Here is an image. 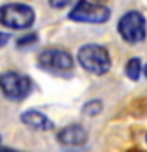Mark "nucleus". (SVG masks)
<instances>
[{
  "instance_id": "7ed1b4c3",
  "label": "nucleus",
  "mask_w": 147,
  "mask_h": 152,
  "mask_svg": "<svg viewBox=\"0 0 147 152\" xmlns=\"http://www.w3.org/2000/svg\"><path fill=\"white\" fill-rule=\"evenodd\" d=\"M38 66L47 73L63 76L73 71L74 68V59L68 51L60 49V48H47L43 49L38 54Z\"/></svg>"
},
{
  "instance_id": "423d86ee",
  "label": "nucleus",
  "mask_w": 147,
  "mask_h": 152,
  "mask_svg": "<svg viewBox=\"0 0 147 152\" xmlns=\"http://www.w3.org/2000/svg\"><path fill=\"white\" fill-rule=\"evenodd\" d=\"M68 19L81 24H104L111 19V10L90 0H78L68 13Z\"/></svg>"
},
{
  "instance_id": "f03ea898",
  "label": "nucleus",
  "mask_w": 147,
  "mask_h": 152,
  "mask_svg": "<svg viewBox=\"0 0 147 152\" xmlns=\"http://www.w3.org/2000/svg\"><path fill=\"white\" fill-rule=\"evenodd\" d=\"M35 10L27 3L11 2L0 7V26L13 30H25L35 22Z\"/></svg>"
},
{
  "instance_id": "9b49d317",
  "label": "nucleus",
  "mask_w": 147,
  "mask_h": 152,
  "mask_svg": "<svg viewBox=\"0 0 147 152\" xmlns=\"http://www.w3.org/2000/svg\"><path fill=\"white\" fill-rule=\"evenodd\" d=\"M38 40V35L36 33H28V35L25 37H21L19 40L16 41V45L21 48V46H28V45H32V43H35Z\"/></svg>"
},
{
  "instance_id": "9d476101",
  "label": "nucleus",
  "mask_w": 147,
  "mask_h": 152,
  "mask_svg": "<svg viewBox=\"0 0 147 152\" xmlns=\"http://www.w3.org/2000/svg\"><path fill=\"white\" fill-rule=\"evenodd\" d=\"M103 111V102L100 98H92L89 102H85L81 108V113L87 117H97L98 114H101Z\"/></svg>"
},
{
  "instance_id": "39448f33",
  "label": "nucleus",
  "mask_w": 147,
  "mask_h": 152,
  "mask_svg": "<svg viewBox=\"0 0 147 152\" xmlns=\"http://www.w3.org/2000/svg\"><path fill=\"white\" fill-rule=\"evenodd\" d=\"M117 32L122 40L130 45L142 43L147 37V22L144 14L138 10H131L122 14L117 22Z\"/></svg>"
},
{
  "instance_id": "20e7f679",
  "label": "nucleus",
  "mask_w": 147,
  "mask_h": 152,
  "mask_svg": "<svg viewBox=\"0 0 147 152\" xmlns=\"http://www.w3.org/2000/svg\"><path fill=\"white\" fill-rule=\"evenodd\" d=\"M0 90L5 98L11 102H22L32 94L33 83L27 75L8 70L0 73Z\"/></svg>"
},
{
  "instance_id": "6e6552de",
  "label": "nucleus",
  "mask_w": 147,
  "mask_h": 152,
  "mask_svg": "<svg viewBox=\"0 0 147 152\" xmlns=\"http://www.w3.org/2000/svg\"><path fill=\"white\" fill-rule=\"evenodd\" d=\"M21 122L25 127L38 132H49L54 128V122L46 116L44 113L38 111V109H27L21 114Z\"/></svg>"
},
{
  "instance_id": "f257e3e1",
  "label": "nucleus",
  "mask_w": 147,
  "mask_h": 152,
  "mask_svg": "<svg viewBox=\"0 0 147 152\" xmlns=\"http://www.w3.org/2000/svg\"><path fill=\"white\" fill-rule=\"evenodd\" d=\"M78 64L90 75L103 76L111 70L112 60L111 54L104 46L97 45V43H87L81 46L76 56Z\"/></svg>"
},
{
  "instance_id": "2eb2a0df",
  "label": "nucleus",
  "mask_w": 147,
  "mask_h": 152,
  "mask_svg": "<svg viewBox=\"0 0 147 152\" xmlns=\"http://www.w3.org/2000/svg\"><path fill=\"white\" fill-rule=\"evenodd\" d=\"M146 141H147V135H146Z\"/></svg>"
},
{
  "instance_id": "ddd939ff",
  "label": "nucleus",
  "mask_w": 147,
  "mask_h": 152,
  "mask_svg": "<svg viewBox=\"0 0 147 152\" xmlns=\"http://www.w3.org/2000/svg\"><path fill=\"white\" fill-rule=\"evenodd\" d=\"M9 38H11V35H9V33L0 32V46H5V45H7V43L9 41Z\"/></svg>"
},
{
  "instance_id": "1a4fd4ad",
  "label": "nucleus",
  "mask_w": 147,
  "mask_h": 152,
  "mask_svg": "<svg viewBox=\"0 0 147 152\" xmlns=\"http://www.w3.org/2000/svg\"><path fill=\"white\" fill-rule=\"evenodd\" d=\"M142 73V62L139 57H131L125 65V75L128 76V79L131 81H138L141 78Z\"/></svg>"
},
{
  "instance_id": "f8f14e48",
  "label": "nucleus",
  "mask_w": 147,
  "mask_h": 152,
  "mask_svg": "<svg viewBox=\"0 0 147 152\" xmlns=\"http://www.w3.org/2000/svg\"><path fill=\"white\" fill-rule=\"evenodd\" d=\"M74 2L76 0H47L49 7L54 8V10H63V8H66L68 5L74 3Z\"/></svg>"
},
{
  "instance_id": "4468645a",
  "label": "nucleus",
  "mask_w": 147,
  "mask_h": 152,
  "mask_svg": "<svg viewBox=\"0 0 147 152\" xmlns=\"http://www.w3.org/2000/svg\"><path fill=\"white\" fill-rule=\"evenodd\" d=\"M144 73H146V76H147V65H146V68H144Z\"/></svg>"
},
{
  "instance_id": "0eeeda50",
  "label": "nucleus",
  "mask_w": 147,
  "mask_h": 152,
  "mask_svg": "<svg viewBox=\"0 0 147 152\" xmlns=\"http://www.w3.org/2000/svg\"><path fill=\"white\" fill-rule=\"evenodd\" d=\"M57 141L63 146H70V147H78V146H84L89 140V132L81 125V124H70L63 128H60L57 132Z\"/></svg>"
}]
</instances>
